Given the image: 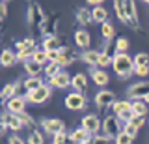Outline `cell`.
I'll use <instances>...</instances> for the list:
<instances>
[{
    "label": "cell",
    "mask_w": 149,
    "mask_h": 144,
    "mask_svg": "<svg viewBox=\"0 0 149 144\" xmlns=\"http://www.w3.org/2000/svg\"><path fill=\"white\" fill-rule=\"evenodd\" d=\"M112 67H114V71L118 73L119 79H129L134 73V69H136V66H134V60L130 58L129 54H125V53H118V54H116Z\"/></svg>",
    "instance_id": "cell-1"
},
{
    "label": "cell",
    "mask_w": 149,
    "mask_h": 144,
    "mask_svg": "<svg viewBox=\"0 0 149 144\" xmlns=\"http://www.w3.org/2000/svg\"><path fill=\"white\" fill-rule=\"evenodd\" d=\"M45 19H47L45 13H43V10H41L37 4H30V6H28V25H30V28L34 30V39L36 41H37L39 36H43L41 28H43Z\"/></svg>",
    "instance_id": "cell-2"
},
{
    "label": "cell",
    "mask_w": 149,
    "mask_h": 144,
    "mask_svg": "<svg viewBox=\"0 0 149 144\" xmlns=\"http://www.w3.org/2000/svg\"><path fill=\"white\" fill-rule=\"evenodd\" d=\"M121 120L118 118L116 114H110V116H106L104 120H102V125H101V133L104 135V137H108V138H116L118 135L123 131L121 129V125H119Z\"/></svg>",
    "instance_id": "cell-3"
},
{
    "label": "cell",
    "mask_w": 149,
    "mask_h": 144,
    "mask_svg": "<svg viewBox=\"0 0 149 144\" xmlns=\"http://www.w3.org/2000/svg\"><path fill=\"white\" fill-rule=\"evenodd\" d=\"M26 99L30 101V103H45L47 99H50V86H47V84H43V86H39L37 90H34V92H30V94L26 96Z\"/></svg>",
    "instance_id": "cell-4"
},
{
    "label": "cell",
    "mask_w": 149,
    "mask_h": 144,
    "mask_svg": "<svg viewBox=\"0 0 149 144\" xmlns=\"http://www.w3.org/2000/svg\"><path fill=\"white\" fill-rule=\"evenodd\" d=\"M0 124H2V127L13 129V131H19V129L24 127L22 120L19 118L17 114H11V112H4V114H2V118H0Z\"/></svg>",
    "instance_id": "cell-5"
},
{
    "label": "cell",
    "mask_w": 149,
    "mask_h": 144,
    "mask_svg": "<svg viewBox=\"0 0 149 144\" xmlns=\"http://www.w3.org/2000/svg\"><path fill=\"white\" fill-rule=\"evenodd\" d=\"M26 101H28V99H26L24 96H15V97H11V99L6 103L8 112H11V114H21V112H24Z\"/></svg>",
    "instance_id": "cell-6"
},
{
    "label": "cell",
    "mask_w": 149,
    "mask_h": 144,
    "mask_svg": "<svg viewBox=\"0 0 149 144\" xmlns=\"http://www.w3.org/2000/svg\"><path fill=\"white\" fill-rule=\"evenodd\" d=\"M65 107L71 110H82L86 107V97L82 94H78V92H73V94H69L65 97Z\"/></svg>",
    "instance_id": "cell-7"
},
{
    "label": "cell",
    "mask_w": 149,
    "mask_h": 144,
    "mask_svg": "<svg viewBox=\"0 0 149 144\" xmlns=\"http://www.w3.org/2000/svg\"><path fill=\"white\" fill-rule=\"evenodd\" d=\"M116 101H118L116 99V94L110 92V90H102V92H99V94L95 96V103H97L99 109H108V107H112Z\"/></svg>",
    "instance_id": "cell-8"
},
{
    "label": "cell",
    "mask_w": 149,
    "mask_h": 144,
    "mask_svg": "<svg viewBox=\"0 0 149 144\" xmlns=\"http://www.w3.org/2000/svg\"><path fill=\"white\" fill-rule=\"evenodd\" d=\"M129 97H134V99H146L149 96V82H136L129 88Z\"/></svg>",
    "instance_id": "cell-9"
},
{
    "label": "cell",
    "mask_w": 149,
    "mask_h": 144,
    "mask_svg": "<svg viewBox=\"0 0 149 144\" xmlns=\"http://www.w3.org/2000/svg\"><path fill=\"white\" fill-rule=\"evenodd\" d=\"M91 135L88 129H84V127H78V129H74V131L71 133V142L73 144H90L91 142Z\"/></svg>",
    "instance_id": "cell-10"
},
{
    "label": "cell",
    "mask_w": 149,
    "mask_h": 144,
    "mask_svg": "<svg viewBox=\"0 0 149 144\" xmlns=\"http://www.w3.org/2000/svg\"><path fill=\"white\" fill-rule=\"evenodd\" d=\"M56 30H58V15H49L43 22V32L45 38H50V36H56Z\"/></svg>",
    "instance_id": "cell-11"
},
{
    "label": "cell",
    "mask_w": 149,
    "mask_h": 144,
    "mask_svg": "<svg viewBox=\"0 0 149 144\" xmlns=\"http://www.w3.org/2000/svg\"><path fill=\"white\" fill-rule=\"evenodd\" d=\"M41 125L45 127V131L49 133H60V131H65V124L62 122V120H56V118H45L43 122H41Z\"/></svg>",
    "instance_id": "cell-12"
},
{
    "label": "cell",
    "mask_w": 149,
    "mask_h": 144,
    "mask_svg": "<svg viewBox=\"0 0 149 144\" xmlns=\"http://www.w3.org/2000/svg\"><path fill=\"white\" fill-rule=\"evenodd\" d=\"M101 125L102 122L99 118H97L95 114H88V116H84L82 118V127L84 129H88L90 133H97V131H101Z\"/></svg>",
    "instance_id": "cell-13"
},
{
    "label": "cell",
    "mask_w": 149,
    "mask_h": 144,
    "mask_svg": "<svg viewBox=\"0 0 149 144\" xmlns=\"http://www.w3.org/2000/svg\"><path fill=\"white\" fill-rule=\"evenodd\" d=\"M125 11H127L129 22H130V28H136L140 25L138 22V10H136V2L134 0H125Z\"/></svg>",
    "instance_id": "cell-14"
},
{
    "label": "cell",
    "mask_w": 149,
    "mask_h": 144,
    "mask_svg": "<svg viewBox=\"0 0 149 144\" xmlns=\"http://www.w3.org/2000/svg\"><path fill=\"white\" fill-rule=\"evenodd\" d=\"M49 84L50 86H54V88H67V86H71V77L67 75L65 71H60L58 75H54L52 79H49Z\"/></svg>",
    "instance_id": "cell-15"
},
{
    "label": "cell",
    "mask_w": 149,
    "mask_h": 144,
    "mask_svg": "<svg viewBox=\"0 0 149 144\" xmlns=\"http://www.w3.org/2000/svg\"><path fill=\"white\" fill-rule=\"evenodd\" d=\"M71 86L74 92H78V94H86L88 90V81H86V75H82V73H78V75H74L71 79Z\"/></svg>",
    "instance_id": "cell-16"
},
{
    "label": "cell",
    "mask_w": 149,
    "mask_h": 144,
    "mask_svg": "<svg viewBox=\"0 0 149 144\" xmlns=\"http://www.w3.org/2000/svg\"><path fill=\"white\" fill-rule=\"evenodd\" d=\"M74 17H77V22L80 26H88V25H91V22H95L93 21V13L90 10H86V8H78Z\"/></svg>",
    "instance_id": "cell-17"
},
{
    "label": "cell",
    "mask_w": 149,
    "mask_h": 144,
    "mask_svg": "<svg viewBox=\"0 0 149 144\" xmlns=\"http://www.w3.org/2000/svg\"><path fill=\"white\" fill-rule=\"evenodd\" d=\"M114 10H116V15H118V19L123 22V25L130 26L129 17H127V11H125V0H114Z\"/></svg>",
    "instance_id": "cell-18"
},
{
    "label": "cell",
    "mask_w": 149,
    "mask_h": 144,
    "mask_svg": "<svg viewBox=\"0 0 149 144\" xmlns=\"http://www.w3.org/2000/svg\"><path fill=\"white\" fill-rule=\"evenodd\" d=\"M74 43H77L78 47H82V49H88V47H90V43H91V36H90V32H86V30H78L77 34H74Z\"/></svg>",
    "instance_id": "cell-19"
},
{
    "label": "cell",
    "mask_w": 149,
    "mask_h": 144,
    "mask_svg": "<svg viewBox=\"0 0 149 144\" xmlns=\"http://www.w3.org/2000/svg\"><path fill=\"white\" fill-rule=\"evenodd\" d=\"M24 69H26L28 77H37L41 71H45L43 66H41V64H37L34 58H32V60H26V62H24Z\"/></svg>",
    "instance_id": "cell-20"
},
{
    "label": "cell",
    "mask_w": 149,
    "mask_h": 144,
    "mask_svg": "<svg viewBox=\"0 0 149 144\" xmlns=\"http://www.w3.org/2000/svg\"><path fill=\"white\" fill-rule=\"evenodd\" d=\"M80 58L88 66H99V58H101V53L99 51H84L80 54Z\"/></svg>",
    "instance_id": "cell-21"
},
{
    "label": "cell",
    "mask_w": 149,
    "mask_h": 144,
    "mask_svg": "<svg viewBox=\"0 0 149 144\" xmlns=\"http://www.w3.org/2000/svg\"><path fill=\"white\" fill-rule=\"evenodd\" d=\"M17 54L13 53V51H9V49H6L2 54H0V64H2L4 67H11V66H15V62H17Z\"/></svg>",
    "instance_id": "cell-22"
},
{
    "label": "cell",
    "mask_w": 149,
    "mask_h": 144,
    "mask_svg": "<svg viewBox=\"0 0 149 144\" xmlns=\"http://www.w3.org/2000/svg\"><path fill=\"white\" fill-rule=\"evenodd\" d=\"M43 49L45 51H62V41H60V38H56V36H50V38H45L43 39Z\"/></svg>",
    "instance_id": "cell-23"
},
{
    "label": "cell",
    "mask_w": 149,
    "mask_h": 144,
    "mask_svg": "<svg viewBox=\"0 0 149 144\" xmlns=\"http://www.w3.org/2000/svg\"><path fill=\"white\" fill-rule=\"evenodd\" d=\"M91 79L97 86L108 84V73H106L104 69H91Z\"/></svg>",
    "instance_id": "cell-24"
},
{
    "label": "cell",
    "mask_w": 149,
    "mask_h": 144,
    "mask_svg": "<svg viewBox=\"0 0 149 144\" xmlns=\"http://www.w3.org/2000/svg\"><path fill=\"white\" fill-rule=\"evenodd\" d=\"M17 84L19 82H13V84H8L6 88L2 90V94H0V99L4 101V103H8L11 97H15L17 96Z\"/></svg>",
    "instance_id": "cell-25"
},
{
    "label": "cell",
    "mask_w": 149,
    "mask_h": 144,
    "mask_svg": "<svg viewBox=\"0 0 149 144\" xmlns=\"http://www.w3.org/2000/svg\"><path fill=\"white\" fill-rule=\"evenodd\" d=\"M91 13H93V21H95V22H101V25H102V22L108 21V11H106L102 6H95L91 10Z\"/></svg>",
    "instance_id": "cell-26"
},
{
    "label": "cell",
    "mask_w": 149,
    "mask_h": 144,
    "mask_svg": "<svg viewBox=\"0 0 149 144\" xmlns=\"http://www.w3.org/2000/svg\"><path fill=\"white\" fill-rule=\"evenodd\" d=\"M56 62H58L62 67H65V66H71V64L74 62V56L69 53L67 49H62V51H60V56H58V60H56Z\"/></svg>",
    "instance_id": "cell-27"
},
{
    "label": "cell",
    "mask_w": 149,
    "mask_h": 144,
    "mask_svg": "<svg viewBox=\"0 0 149 144\" xmlns=\"http://www.w3.org/2000/svg\"><path fill=\"white\" fill-rule=\"evenodd\" d=\"M101 34H102V38L104 39H114V36H116V28H114V25L112 22H102L101 25Z\"/></svg>",
    "instance_id": "cell-28"
},
{
    "label": "cell",
    "mask_w": 149,
    "mask_h": 144,
    "mask_svg": "<svg viewBox=\"0 0 149 144\" xmlns=\"http://www.w3.org/2000/svg\"><path fill=\"white\" fill-rule=\"evenodd\" d=\"M22 82H24V88L28 90V94H30V92H34V90H37L39 86H43V82H41L39 77H28L26 81H22Z\"/></svg>",
    "instance_id": "cell-29"
},
{
    "label": "cell",
    "mask_w": 149,
    "mask_h": 144,
    "mask_svg": "<svg viewBox=\"0 0 149 144\" xmlns=\"http://www.w3.org/2000/svg\"><path fill=\"white\" fill-rule=\"evenodd\" d=\"M102 53L114 58L116 54H118V47H116V41H114V39H104V43H102Z\"/></svg>",
    "instance_id": "cell-30"
},
{
    "label": "cell",
    "mask_w": 149,
    "mask_h": 144,
    "mask_svg": "<svg viewBox=\"0 0 149 144\" xmlns=\"http://www.w3.org/2000/svg\"><path fill=\"white\" fill-rule=\"evenodd\" d=\"M112 109H114V114L118 116V114H121V112H125V110H130V109H132V103L121 99V101H116V103L112 105Z\"/></svg>",
    "instance_id": "cell-31"
},
{
    "label": "cell",
    "mask_w": 149,
    "mask_h": 144,
    "mask_svg": "<svg viewBox=\"0 0 149 144\" xmlns=\"http://www.w3.org/2000/svg\"><path fill=\"white\" fill-rule=\"evenodd\" d=\"M60 69H62V66H60L58 62H49L45 66V75L49 77V79H52L54 75H58V73H60Z\"/></svg>",
    "instance_id": "cell-32"
},
{
    "label": "cell",
    "mask_w": 149,
    "mask_h": 144,
    "mask_svg": "<svg viewBox=\"0 0 149 144\" xmlns=\"http://www.w3.org/2000/svg\"><path fill=\"white\" fill-rule=\"evenodd\" d=\"M132 112H134V116H146L147 114V103L146 101H134Z\"/></svg>",
    "instance_id": "cell-33"
},
{
    "label": "cell",
    "mask_w": 149,
    "mask_h": 144,
    "mask_svg": "<svg viewBox=\"0 0 149 144\" xmlns=\"http://www.w3.org/2000/svg\"><path fill=\"white\" fill-rule=\"evenodd\" d=\"M34 60L37 64H41V66H47V64L50 62V60H49V53H47L45 49H37L36 54H34Z\"/></svg>",
    "instance_id": "cell-34"
},
{
    "label": "cell",
    "mask_w": 149,
    "mask_h": 144,
    "mask_svg": "<svg viewBox=\"0 0 149 144\" xmlns=\"http://www.w3.org/2000/svg\"><path fill=\"white\" fill-rule=\"evenodd\" d=\"M17 116H19V118L22 120V124H24V127H30L32 131H36V129H37V125H36V120L32 118L30 114H26V112H21V114H17Z\"/></svg>",
    "instance_id": "cell-35"
},
{
    "label": "cell",
    "mask_w": 149,
    "mask_h": 144,
    "mask_svg": "<svg viewBox=\"0 0 149 144\" xmlns=\"http://www.w3.org/2000/svg\"><path fill=\"white\" fill-rule=\"evenodd\" d=\"M37 49H22V51H17V58L21 60V62H26V60H32L34 58Z\"/></svg>",
    "instance_id": "cell-36"
},
{
    "label": "cell",
    "mask_w": 149,
    "mask_h": 144,
    "mask_svg": "<svg viewBox=\"0 0 149 144\" xmlns=\"http://www.w3.org/2000/svg\"><path fill=\"white\" fill-rule=\"evenodd\" d=\"M36 43H37V41H36L34 38L21 39V41H17V51H22V49H36Z\"/></svg>",
    "instance_id": "cell-37"
},
{
    "label": "cell",
    "mask_w": 149,
    "mask_h": 144,
    "mask_svg": "<svg viewBox=\"0 0 149 144\" xmlns=\"http://www.w3.org/2000/svg\"><path fill=\"white\" fill-rule=\"evenodd\" d=\"M134 66L140 67V66H149V54L147 53H138L134 56Z\"/></svg>",
    "instance_id": "cell-38"
},
{
    "label": "cell",
    "mask_w": 149,
    "mask_h": 144,
    "mask_svg": "<svg viewBox=\"0 0 149 144\" xmlns=\"http://www.w3.org/2000/svg\"><path fill=\"white\" fill-rule=\"evenodd\" d=\"M28 144H43V135H41L39 131H30V135H28Z\"/></svg>",
    "instance_id": "cell-39"
},
{
    "label": "cell",
    "mask_w": 149,
    "mask_h": 144,
    "mask_svg": "<svg viewBox=\"0 0 149 144\" xmlns=\"http://www.w3.org/2000/svg\"><path fill=\"white\" fill-rule=\"evenodd\" d=\"M134 138L130 137L129 133H125V131H121L118 137H116V144H132Z\"/></svg>",
    "instance_id": "cell-40"
},
{
    "label": "cell",
    "mask_w": 149,
    "mask_h": 144,
    "mask_svg": "<svg viewBox=\"0 0 149 144\" xmlns=\"http://www.w3.org/2000/svg\"><path fill=\"white\" fill-rule=\"evenodd\" d=\"M116 47H118V53H127V49H129V39L121 36L119 39H116Z\"/></svg>",
    "instance_id": "cell-41"
},
{
    "label": "cell",
    "mask_w": 149,
    "mask_h": 144,
    "mask_svg": "<svg viewBox=\"0 0 149 144\" xmlns=\"http://www.w3.org/2000/svg\"><path fill=\"white\" fill-rule=\"evenodd\" d=\"M114 64V58L108 56V54H104V53H101V58H99V66L101 67H106V66H112Z\"/></svg>",
    "instance_id": "cell-42"
},
{
    "label": "cell",
    "mask_w": 149,
    "mask_h": 144,
    "mask_svg": "<svg viewBox=\"0 0 149 144\" xmlns=\"http://www.w3.org/2000/svg\"><path fill=\"white\" fill-rule=\"evenodd\" d=\"M123 131H125V133H129V135H130V137H132V138H136L138 127H136V125H132L130 122H127V124H125V127H123Z\"/></svg>",
    "instance_id": "cell-43"
},
{
    "label": "cell",
    "mask_w": 149,
    "mask_h": 144,
    "mask_svg": "<svg viewBox=\"0 0 149 144\" xmlns=\"http://www.w3.org/2000/svg\"><path fill=\"white\" fill-rule=\"evenodd\" d=\"M132 116H134V112H132V109L130 110H125V112H121V114H118V118L121 120V122H130V120H132Z\"/></svg>",
    "instance_id": "cell-44"
},
{
    "label": "cell",
    "mask_w": 149,
    "mask_h": 144,
    "mask_svg": "<svg viewBox=\"0 0 149 144\" xmlns=\"http://www.w3.org/2000/svg\"><path fill=\"white\" fill-rule=\"evenodd\" d=\"M108 140H110V138H108V137H104V135L101 133L99 137H93L90 144H108Z\"/></svg>",
    "instance_id": "cell-45"
},
{
    "label": "cell",
    "mask_w": 149,
    "mask_h": 144,
    "mask_svg": "<svg viewBox=\"0 0 149 144\" xmlns=\"http://www.w3.org/2000/svg\"><path fill=\"white\" fill-rule=\"evenodd\" d=\"M130 124L136 125V127L140 129L143 124H146V116H132V120H130Z\"/></svg>",
    "instance_id": "cell-46"
},
{
    "label": "cell",
    "mask_w": 149,
    "mask_h": 144,
    "mask_svg": "<svg viewBox=\"0 0 149 144\" xmlns=\"http://www.w3.org/2000/svg\"><path fill=\"white\" fill-rule=\"evenodd\" d=\"M134 73L140 75V77H147L149 75V66H140V67L134 69Z\"/></svg>",
    "instance_id": "cell-47"
},
{
    "label": "cell",
    "mask_w": 149,
    "mask_h": 144,
    "mask_svg": "<svg viewBox=\"0 0 149 144\" xmlns=\"http://www.w3.org/2000/svg\"><path fill=\"white\" fill-rule=\"evenodd\" d=\"M47 53H49V51H47ZM58 56H60V51H50V53H49V60H50V62H56Z\"/></svg>",
    "instance_id": "cell-48"
},
{
    "label": "cell",
    "mask_w": 149,
    "mask_h": 144,
    "mask_svg": "<svg viewBox=\"0 0 149 144\" xmlns=\"http://www.w3.org/2000/svg\"><path fill=\"white\" fill-rule=\"evenodd\" d=\"M0 11H2V19H6V15H8V6H6V2L2 0V4H0Z\"/></svg>",
    "instance_id": "cell-49"
},
{
    "label": "cell",
    "mask_w": 149,
    "mask_h": 144,
    "mask_svg": "<svg viewBox=\"0 0 149 144\" xmlns=\"http://www.w3.org/2000/svg\"><path fill=\"white\" fill-rule=\"evenodd\" d=\"M8 142H9V144H24L19 137H15V135H13V137H9V140H8Z\"/></svg>",
    "instance_id": "cell-50"
},
{
    "label": "cell",
    "mask_w": 149,
    "mask_h": 144,
    "mask_svg": "<svg viewBox=\"0 0 149 144\" xmlns=\"http://www.w3.org/2000/svg\"><path fill=\"white\" fill-rule=\"evenodd\" d=\"M88 2H90L91 6H101V4L104 2V0H88Z\"/></svg>",
    "instance_id": "cell-51"
},
{
    "label": "cell",
    "mask_w": 149,
    "mask_h": 144,
    "mask_svg": "<svg viewBox=\"0 0 149 144\" xmlns=\"http://www.w3.org/2000/svg\"><path fill=\"white\" fill-rule=\"evenodd\" d=\"M143 101H146V103H149V96H147V97H146V99H143Z\"/></svg>",
    "instance_id": "cell-52"
},
{
    "label": "cell",
    "mask_w": 149,
    "mask_h": 144,
    "mask_svg": "<svg viewBox=\"0 0 149 144\" xmlns=\"http://www.w3.org/2000/svg\"><path fill=\"white\" fill-rule=\"evenodd\" d=\"M143 2H147V4H149V0H143Z\"/></svg>",
    "instance_id": "cell-53"
},
{
    "label": "cell",
    "mask_w": 149,
    "mask_h": 144,
    "mask_svg": "<svg viewBox=\"0 0 149 144\" xmlns=\"http://www.w3.org/2000/svg\"><path fill=\"white\" fill-rule=\"evenodd\" d=\"M4 2H8V0H4Z\"/></svg>",
    "instance_id": "cell-54"
},
{
    "label": "cell",
    "mask_w": 149,
    "mask_h": 144,
    "mask_svg": "<svg viewBox=\"0 0 149 144\" xmlns=\"http://www.w3.org/2000/svg\"><path fill=\"white\" fill-rule=\"evenodd\" d=\"M52 144H56V142H52Z\"/></svg>",
    "instance_id": "cell-55"
}]
</instances>
